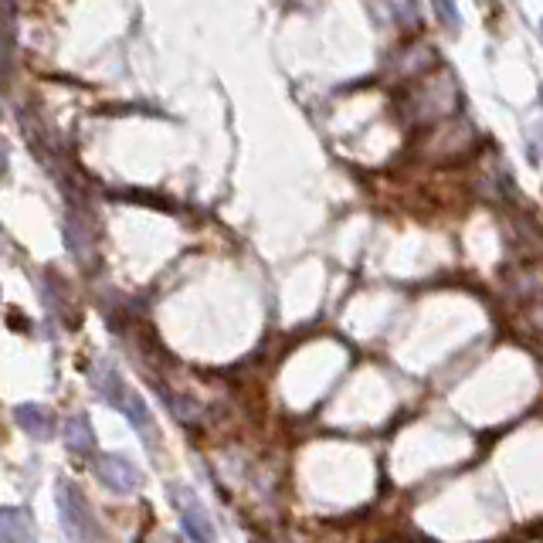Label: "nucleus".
Wrapping results in <instances>:
<instances>
[{
	"label": "nucleus",
	"instance_id": "nucleus-1",
	"mask_svg": "<svg viewBox=\"0 0 543 543\" xmlns=\"http://www.w3.org/2000/svg\"><path fill=\"white\" fill-rule=\"evenodd\" d=\"M170 499H174V506L180 513V527H184L187 537L194 543H214V523H211L208 510L201 506V499L194 496V489L174 482V486H170Z\"/></svg>",
	"mask_w": 543,
	"mask_h": 543
},
{
	"label": "nucleus",
	"instance_id": "nucleus-2",
	"mask_svg": "<svg viewBox=\"0 0 543 543\" xmlns=\"http://www.w3.org/2000/svg\"><path fill=\"white\" fill-rule=\"evenodd\" d=\"M58 513H62L65 530L72 533L75 540H96L99 537L96 516H92L89 503H85V496L75 486H68V482L58 486Z\"/></svg>",
	"mask_w": 543,
	"mask_h": 543
},
{
	"label": "nucleus",
	"instance_id": "nucleus-3",
	"mask_svg": "<svg viewBox=\"0 0 543 543\" xmlns=\"http://www.w3.org/2000/svg\"><path fill=\"white\" fill-rule=\"evenodd\" d=\"M96 476L106 489H112V493L126 496V493H136L140 489V469H136L133 462L126 459V455H102L99 465H96Z\"/></svg>",
	"mask_w": 543,
	"mask_h": 543
},
{
	"label": "nucleus",
	"instance_id": "nucleus-4",
	"mask_svg": "<svg viewBox=\"0 0 543 543\" xmlns=\"http://www.w3.org/2000/svg\"><path fill=\"white\" fill-rule=\"evenodd\" d=\"M14 421L34 442H51V435H55V418H51V411L41 408V404H17Z\"/></svg>",
	"mask_w": 543,
	"mask_h": 543
},
{
	"label": "nucleus",
	"instance_id": "nucleus-5",
	"mask_svg": "<svg viewBox=\"0 0 543 543\" xmlns=\"http://www.w3.org/2000/svg\"><path fill=\"white\" fill-rule=\"evenodd\" d=\"M0 543H34V527L28 513L0 510Z\"/></svg>",
	"mask_w": 543,
	"mask_h": 543
},
{
	"label": "nucleus",
	"instance_id": "nucleus-6",
	"mask_svg": "<svg viewBox=\"0 0 543 543\" xmlns=\"http://www.w3.org/2000/svg\"><path fill=\"white\" fill-rule=\"evenodd\" d=\"M65 442L72 452H92V445H96V432H92L89 418L85 415H72L65 421Z\"/></svg>",
	"mask_w": 543,
	"mask_h": 543
},
{
	"label": "nucleus",
	"instance_id": "nucleus-7",
	"mask_svg": "<svg viewBox=\"0 0 543 543\" xmlns=\"http://www.w3.org/2000/svg\"><path fill=\"white\" fill-rule=\"evenodd\" d=\"M116 408L123 411L126 421H129L133 428H140V432H150V408H146V401L133 391V387H126L123 401H119Z\"/></svg>",
	"mask_w": 543,
	"mask_h": 543
},
{
	"label": "nucleus",
	"instance_id": "nucleus-8",
	"mask_svg": "<svg viewBox=\"0 0 543 543\" xmlns=\"http://www.w3.org/2000/svg\"><path fill=\"white\" fill-rule=\"evenodd\" d=\"M435 11L452 31L459 28V11H455V0H435Z\"/></svg>",
	"mask_w": 543,
	"mask_h": 543
},
{
	"label": "nucleus",
	"instance_id": "nucleus-9",
	"mask_svg": "<svg viewBox=\"0 0 543 543\" xmlns=\"http://www.w3.org/2000/svg\"><path fill=\"white\" fill-rule=\"evenodd\" d=\"M4 167H7V146L0 143V174H4Z\"/></svg>",
	"mask_w": 543,
	"mask_h": 543
},
{
	"label": "nucleus",
	"instance_id": "nucleus-10",
	"mask_svg": "<svg viewBox=\"0 0 543 543\" xmlns=\"http://www.w3.org/2000/svg\"><path fill=\"white\" fill-rule=\"evenodd\" d=\"M540 99H543V89H540Z\"/></svg>",
	"mask_w": 543,
	"mask_h": 543
}]
</instances>
